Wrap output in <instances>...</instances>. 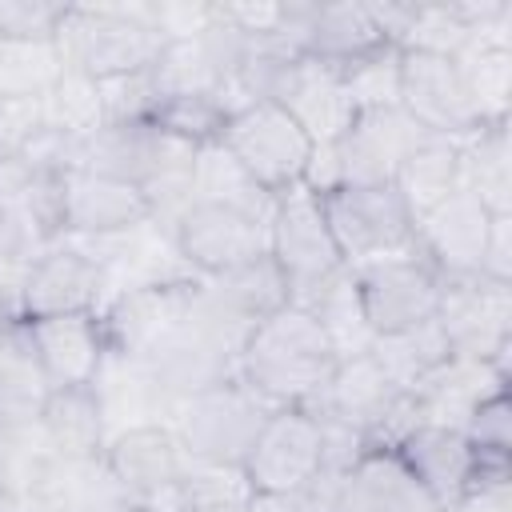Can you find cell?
Instances as JSON below:
<instances>
[{
	"mask_svg": "<svg viewBox=\"0 0 512 512\" xmlns=\"http://www.w3.org/2000/svg\"><path fill=\"white\" fill-rule=\"evenodd\" d=\"M180 260L196 276H220L256 256H268V224L220 204H188L172 228Z\"/></svg>",
	"mask_w": 512,
	"mask_h": 512,
	"instance_id": "cell-10",
	"label": "cell"
},
{
	"mask_svg": "<svg viewBox=\"0 0 512 512\" xmlns=\"http://www.w3.org/2000/svg\"><path fill=\"white\" fill-rule=\"evenodd\" d=\"M400 388L384 376V368L368 356H352V360H336L328 384L304 404V412H312L316 420H336L356 428L360 436L396 404Z\"/></svg>",
	"mask_w": 512,
	"mask_h": 512,
	"instance_id": "cell-22",
	"label": "cell"
},
{
	"mask_svg": "<svg viewBox=\"0 0 512 512\" xmlns=\"http://www.w3.org/2000/svg\"><path fill=\"white\" fill-rule=\"evenodd\" d=\"M132 512H172V496H164V500H144V504H136Z\"/></svg>",
	"mask_w": 512,
	"mask_h": 512,
	"instance_id": "cell-49",
	"label": "cell"
},
{
	"mask_svg": "<svg viewBox=\"0 0 512 512\" xmlns=\"http://www.w3.org/2000/svg\"><path fill=\"white\" fill-rule=\"evenodd\" d=\"M480 276L512 284V216H492V228L480 252Z\"/></svg>",
	"mask_w": 512,
	"mask_h": 512,
	"instance_id": "cell-47",
	"label": "cell"
},
{
	"mask_svg": "<svg viewBox=\"0 0 512 512\" xmlns=\"http://www.w3.org/2000/svg\"><path fill=\"white\" fill-rule=\"evenodd\" d=\"M52 460L56 456H52V448H48V440H44L36 420L0 432V484L8 492L28 496L40 484V476L48 472Z\"/></svg>",
	"mask_w": 512,
	"mask_h": 512,
	"instance_id": "cell-40",
	"label": "cell"
},
{
	"mask_svg": "<svg viewBox=\"0 0 512 512\" xmlns=\"http://www.w3.org/2000/svg\"><path fill=\"white\" fill-rule=\"evenodd\" d=\"M464 440L476 452H512V404H508V392H496L492 400H484L468 416Z\"/></svg>",
	"mask_w": 512,
	"mask_h": 512,
	"instance_id": "cell-44",
	"label": "cell"
},
{
	"mask_svg": "<svg viewBox=\"0 0 512 512\" xmlns=\"http://www.w3.org/2000/svg\"><path fill=\"white\" fill-rule=\"evenodd\" d=\"M228 108L220 104L216 92H180V96H160L156 112H152V124L188 144V148H200V144H212L224 136V124H228Z\"/></svg>",
	"mask_w": 512,
	"mask_h": 512,
	"instance_id": "cell-37",
	"label": "cell"
},
{
	"mask_svg": "<svg viewBox=\"0 0 512 512\" xmlns=\"http://www.w3.org/2000/svg\"><path fill=\"white\" fill-rule=\"evenodd\" d=\"M400 108L420 128L448 140H464L480 128V116L452 56L400 52Z\"/></svg>",
	"mask_w": 512,
	"mask_h": 512,
	"instance_id": "cell-11",
	"label": "cell"
},
{
	"mask_svg": "<svg viewBox=\"0 0 512 512\" xmlns=\"http://www.w3.org/2000/svg\"><path fill=\"white\" fill-rule=\"evenodd\" d=\"M44 124L48 128H60L68 136L88 140L96 128L108 124L104 100H100V84L64 68V76L56 80V88L44 96Z\"/></svg>",
	"mask_w": 512,
	"mask_h": 512,
	"instance_id": "cell-38",
	"label": "cell"
},
{
	"mask_svg": "<svg viewBox=\"0 0 512 512\" xmlns=\"http://www.w3.org/2000/svg\"><path fill=\"white\" fill-rule=\"evenodd\" d=\"M216 20V4H188V0H160L148 4V24L164 44L176 40H196L212 28Z\"/></svg>",
	"mask_w": 512,
	"mask_h": 512,
	"instance_id": "cell-42",
	"label": "cell"
},
{
	"mask_svg": "<svg viewBox=\"0 0 512 512\" xmlns=\"http://www.w3.org/2000/svg\"><path fill=\"white\" fill-rule=\"evenodd\" d=\"M268 256L280 264L292 304H304L332 272L344 268L336 240L328 232L320 196H312L300 184L276 196V208L268 220Z\"/></svg>",
	"mask_w": 512,
	"mask_h": 512,
	"instance_id": "cell-5",
	"label": "cell"
},
{
	"mask_svg": "<svg viewBox=\"0 0 512 512\" xmlns=\"http://www.w3.org/2000/svg\"><path fill=\"white\" fill-rule=\"evenodd\" d=\"M272 412L276 408L264 396H256L240 376H232L216 388H204V392L180 400L172 412V432L180 436L192 464L244 468V460Z\"/></svg>",
	"mask_w": 512,
	"mask_h": 512,
	"instance_id": "cell-3",
	"label": "cell"
},
{
	"mask_svg": "<svg viewBox=\"0 0 512 512\" xmlns=\"http://www.w3.org/2000/svg\"><path fill=\"white\" fill-rule=\"evenodd\" d=\"M196 292V276L188 280H160V284H136L124 288L116 296L104 300L100 328H104V344L116 356H132V360H148L184 320L188 304Z\"/></svg>",
	"mask_w": 512,
	"mask_h": 512,
	"instance_id": "cell-9",
	"label": "cell"
},
{
	"mask_svg": "<svg viewBox=\"0 0 512 512\" xmlns=\"http://www.w3.org/2000/svg\"><path fill=\"white\" fill-rule=\"evenodd\" d=\"M0 512H28V500L16 496V492H8V488L0 484Z\"/></svg>",
	"mask_w": 512,
	"mask_h": 512,
	"instance_id": "cell-48",
	"label": "cell"
},
{
	"mask_svg": "<svg viewBox=\"0 0 512 512\" xmlns=\"http://www.w3.org/2000/svg\"><path fill=\"white\" fill-rule=\"evenodd\" d=\"M352 272H356L364 316H368V324H372L376 336H388V332H404L412 324H424L440 308L444 280H440V272L416 248H404V252L380 256V260L356 264Z\"/></svg>",
	"mask_w": 512,
	"mask_h": 512,
	"instance_id": "cell-7",
	"label": "cell"
},
{
	"mask_svg": "<svg viewBox=\"0 0 512 512\" xmlns=\"http://www.w3.org/2000/svg\"><path fill=\"white\" fill-rule=\"evenodd\" d=\"M188 192H192V204H220V208H236L244 216H256V220H272V208H276V196L268 188H260L244 164L220 144H200L192 152V168H188Z\"/></svg>",
	"mask_w": 512,
	"mask_h": 512,
	"instance_id": "cell-27",
	"label": "cell"
},
{
	"mask_svg": "<svg viewBox=\"0 0 512 512\" xmlns=\"http://www.w3.org/2000/svg\"><path fill=\"white\" fill-rule=\"evenodd\" d=\"M252 492L244 468L192 464L172 492V512H248Z\"/></svg>",
	"mask_w": 512,
	"mask_h": 512,
	"instance_id": "cell-36",
	"label": "cell"
},
{
	"mask_svg": "<svg viewBox=\"0 0 512 512\" xmlns=\"http://www.w3.org/2000/svg\"><path fill=\"white\" fill-rule=\"evenodd\" d=\"M456 68L464 76V88L472 96V108L480 124H508L512 108V48L468 40L456 56Z\"/></svg>",
	"mask_w": 512,
	"mask_h": 512,
	"instance_id": "cell-34",
	"label": "cell"
},
{
	"mask_svg": "<svg viewBox=\"0 0 512 512\" xmlns=\"http://www.w3.org/2000/svg\"><path fill=\"white\" fill-rule=\"evenodd\" d=\"M376 48H384V36L376 32L364 4H312L304 28V56L344 68Z\"/></svg>",
	"mask_w": 512,
	"mask_h": 512,
	"instance_id": "cell-31",
	"label": "cell"
},
{
	"mask_svg": "<svg viewBox=\"0 0 512 512\" xmlns=\"http://www.w3.org/2000/svg\"><path fill=\"white\" fill-rule=\"evenodd\" d=\"M460 144V188L492 216H512V140L508 124H480Z\"/></svg>",
	"mask_w": 512,
	"mask_h": 512,
	"instance_id": "cell-29",
	"label": "cell"
},
{
	"mask_svg": "<svg viewBox=\"0 0 512 512\" xmlns=\"http://www.w3.org/2000/svg\"><path fill=\"white\" fill-rule=\"evenodd\" d=\"M28 344L40 360V372L48 388H76L92 384L96 368L108 356L104 328L96 312H72V316H40L24 320Z\"/></svg>",
	"mask_w": 512,
	"mask_h": 512,
	"instance_id": "cell-18",
	"label": "cell"
},
{
	"mask_svg": "<svg viewBox=\"0 0 512 512\" xmlns=\"http://www.w3.org/2000/svg\"><path fill=\"white\" fill-rule=\"evenodd\" d=\"M104 300H108L104 268L92 256H84L80 248H72L68 240H56L24 268V284H20L24 320L100 312Z\"/></svg>",
	"mask_w": 512,
	"mask_h": 512,
	"instance_id": "cell-12",
	"label": "cell"
},
{
	"mask_svg": "<svg viewBox=\"0 0 512 512\" xmlns=\"http://www.w3.org/2000/svg\"><path fill=\"white\" fill-rule=\"evenodd\" d=\"M392 188L400 192L412 220H420L424 212H432L436 204H444L460 188V144L448 140V136L420 140L400 160V168L392 176Z\"/></svg>",
	"mask_w": 512,
	"mask_h": 512,
	"instance_id": "cell-32",
	"label": "cell"
},
{
	"mask_svg": "<svg viewBox=\"0 0 512 512\" xmlns=\"http://www.w3.org/2000/svg\"><path fill=\"white\" fill-rule=\"evenodd\" d=\"M452 356V344L440 328V320H424V324H412L404 332H388V336H376L372 344V360L384 368V376L400 388V392H412L432 368H440L444 360Z\"/></svg>",
	"mask_w": 512,
	"mask_h": 512,
	"instance_id": "cell-33",
	"label": "cell"
},
{
	"mask_svg": "<svg viewBox=\"0 0 512 512\" xmlns=\"http://www.w3.org/2000/svg\"><path fill=\"white\" fill-rule=\"evenodd\" d=\"M28 512H132V496L100 460H52L24 496Z\"/></svg>",
	"mask_w": 512,
	"mask_h": 512,
	"instance_id": "cell-23",
	"label": "cell"
},
{
	"mask_svg": "<svg viewBox=\"0 0 512 512\" xmlns=\"http://www.w3.org/2000/svg\"><path fill=\"white\" fill-rule=\"evenodd\" d=\"M44 128V100H0V156H16Z\"/></svg>",
	"mask_w": 512,
	"mask_h": 512,
	"instance_id": "cell-45",
	"label": "cell"
},
{
	"mask_svg": "<svg viewBox=\"0 0 512 512\" xmlns=\"http://www.w3.org/2000/svg\"><path fill=\"white\" fill-rule=\"evenodd\" d=\"M52 40L64 68L88 80L140 72L164 48L148 24V4H64Z\"/></svg>",
	"mask_w": 512,
	"mask_h": 512,
	"instance_id": "cell-2",
	"label": "cell"
},
{
	"mask_svg": "<svg viewBox=\"0 0 512 512\" xmlns=\"http://www.w3.org/2000/svg\"><path fill=\"white\" fill-rule=\"evenodd\" d=\"M436 132L420 128L400 104L356 112L352 128L336 140L340 164H344V188L352 184H392L400 160Z\"/></svg>",
	"mask_w": 512,
	"mask_h": 512,
	"instance_id": "cell-15",
	"label": "cell"
},
{
	"mask_svg": "<svg viewBox=\"0 0 512 512\" xmlns=\"http://www.w3.org/2000/svg\"><path fill=\"white\" fill-rule=\"evenodd\" d=\"M436 512H448V508H436Z\"/></svg>",
	"mask_w": 512,
	"mask_h": 512,
	"instance_id": "cell-50",
	"label": "cell"
},
{
	"mask_svg": "<svg viewBox=\"0 0 512 512\" xmlns=\"http://www.w3.org/2000/svg\"><path fill=\"white\" fill-rule=\"evenodd\" d=\"M300 308H308L320 324V332L328 336L336 360H352V356H368L376 344V332L364 316L360 304V288H356V272L352 264H344L340 272H332Z\"/></svg>",
	"mask_w": 512,
	"mask_h": 512,
	"instance_id": "cell-30",
	"label": "cell"
},
{
	"mask_svg": "<svg viewBox=\"0 0 512 512\" xmlns=\"http://www.w3.org/2000/svg\"><path fill=\"white\" fill-rule=\"evenodd\" d=\"M148 220L152 208L136 184L84 168L64 176V236H120Z\"/></svg>",
	"mask_w": 512,
	"mask_h": 512,
	"instance_id": "cell-20",
	"label": "cell"
},
{
	"mask_svg": "<svg viewBox=\"0 0 512 512\" xmlns=\"http://www.w3.org/2000/svg\"><path fill=\"white\" fill-rule=\"evenodd\" d=\"M44 248H52V244H44L20 216H12V212H0V268H12V264H28V260H36Z\"/></svg>",
	"mask_w": 512,
	"mask_h": 512,
	"instance_id": "cell-46",
	"label": "cell"
},
{
	"mask_svg": "<svg viewBox=\"0 0 512 512\" xmlns=\"http://www.w3.org/2000/svg\"><path fill=\"white\" fill-rule=\"evenodd\" d=\"M336 352L316 316L300 304H284L260 320L236 360V376L272 408H304L332 376Z\"/></svg>",
	"mask_w": 512,
	"mask_h": 512,
	"instance_id": "cell-1",
	"label": "cell"
},
{
	"mask_svg": "<svg viewBox=\"0 0 512 512\" xmlns=\"http://www.w3.org/2000/svg\"><path fill=\"white\" fill-rule=\"evenodd\" d=\"M100 84V100H104V116L108 120H152L156 104H160V84L152 76V64L128 76H112V80H96Z\"/></svg>",
	"mask_w": 512,
	"mask_h": 512,
	"instance_id": "cell-41",
	"label": "cell"
},
{
	"mask_svg": "<svg viewBox=\"0 0 512 512\" xmlns=\"http://www.w3.org/2000/svg\"><path fill=\"white\" fill-rule=\"evenodd\" d=\"M220 144L244 164V172L268 188L272 196L288 192L300 184L304 164L312 156V140L308 132L272 100H256L248 108H240L228 124Z\"/></svg>",
	"mask_w": 512,
	"mask_h": 512,
	"instance_id": "cell-6",
	"label": "cell"
},
{
	"mask_svg": "<svg viewBox=\"0 0 512 512\" xmlns=\"http://www.w3.org/2000/svg\"><path fill=\"white\" fill-rule=\"evenodd\" d=\"M204 292L240 324L256 328L260 320H268L272 312H280L284 304H292L288 280L280 272V264L272 256H256L240 268H228L220 276H200Z\"/></svg>",
	"mask_w": 512,
	"mask_h": 512,
	"instance_id": "cell-28",
	"label": "cell"
},
{
	"mask_svg": "<svg viewBox=\"0 0 512 512\" xmlns=\"http://www.w3.org/2000/svg\"><path fill=\"white\" fill-rule=\"evenodd\" d=\"M436 320L452 344V356L492 360L508 368L512 352V284L488 276H456L440 288Z\"/></svg>",
	"mask_w": 512,
	"mask_h": 512,
	"instance_id": "cell-8",
	"label": "cell"
},
{
	"mask_svg": "<svg viewBox=\"0 0 512 512\" xmlns=\"http://www.w3.org/2000/svg\"><path fill=\"white\" fill-rule=\"evenodd\" d=\"M104 464L120 480V488L132 496V504H144V500L172 496L176 484L188 476L192 456L184 452L172 424H144L112 436L104 448Z\"/></svg>",
	"mask_w": 512,
	"mask_h": 512,
	"instance_id": "cell-14",
	"label": "cell"
},
{
	"mask_svg": "<svg viewBox=\"0 0 512 512\" xmlns=\"http://www.w3.org/2000/svg\"><path fill=\"white\" fill-rule=\"evenodd\" d=\"M496 392H508V368H500L492 360L448 356L440 368H432L412 388V400H416L420 424H440V428L464 432L468 416Z\"/></svg>",
	"mask_w": 512,
	"mask_h": 512,
	"instance_id": "cell-19",
	"label": "cell"
},
{
	"mask_svg": "<svg viewBox=\"0 0 512 512\" xmlns=\"http://www.w3.org/2000/svg\"><path fill=\"white\" fill-rule=\"evenodd\" d=\"M88 388H92V396H96V404H100L108 440L120 436V432H128V428L172 424L176 400L156 384V376L148 372L144 360L108 352Z\"/></svg>",
	"mask_w": 512,
	"mask_h": 512,
	"instance_id": "cell-21",
	"label": "cell"
},
{
	"mask_svg": "<svg viewBox=\"0 0 512 512\" xmlns=\"http://www.w3.org/2000/svg\"><path fill=\"white\" fill-rule=\"evenodd\" d=\"M340 72V84L352 100L356 112H372V108H388V104H400V48L384 44L344 68Z\"/></svg>",
	"mask_w": 512,
	"mask_h": 512,
	"instance_id": "cell-39",
	"label": "cell"
},
{
	"mask_svg": "<svg viewBox=\"0 0 512 512\" xmlns=\"http://www.w3.org/2000/svg\"><path fill=\"white\" fill-rule=\"evenodd\" d=\"M328 232L344 264H368L412 248L416 220L392 184H352L320 196Z\"/></svg>",
	"mask_w": 512,
	"mask_h": 512,
	"instance_id": "cell-4",
	"label": "cell"
},
{
	"mask_svg": "<svg viewBox=\"0 0 512 512\" xmlns=\"http://www.w3.org/2000/svg\"><path fill=\"white\" fill-rule=\"evenodd\" d=\"M36 424L56 460H100L108 448V428L88 384L48 388Z\"/></svg>",
	"mask_w": 512,
	"mask_h": 512,
	"instance_id": "cell-26",
	"label": "cell"
},
{
	"mask_svg": "<svg viewBox=\"0 0 512 512\" xmlns=\"http://www.w3.org/2000/svg\"><path fill=\"white\" fill-rule=\"evenodd\" d=\"M60 12L48 0H0V40H52Z\"/></svg>",
	"mask_w": 512,
	"mask_h": 512,
	"instance_id": "cell-43",
	"label": "cell"
},
{
	"mask_svg": "<svg viewBox=\"0 0 512 512\" xmlns=\"http://www.w3.org/2000/svg\"><path fill=\"white\" fill-rule=\"evenodd\" d=\"M320 472V420L304 408H276L248 460L244 476L256 492H292Z\"/></svg>",
	"mask_w": 512,
	"mask_h": 512,
	"instance_id": "cell-13",
	"label": "cell"
},
{
	"mask_svg": "<svg viewBox=\"0 0 512 512\" xmlns=\"http://www.w3.org/2000/svg\"><path fill=\"white\" fill-rule=\"evenodd\" d=\"M488 228H492V212L472 192L456 188L444 204H436L416 220L412 248L440 272V280L476 276Z\"/></svg>",
	"mask_w": 512,
	"mask_h": 512,
	"instance_id": "cell-16",
	"label": "cell"
},
{
	"mask_svg": "<svg viewBox=\"0 0 512 512\" xmlns=\"http://www.w3.org/2000/svg\"><path fill=\"white\" fill-rule=\"evenodd\" d=\"M344 512H436L440 504L396 452H364L344 476Z\"/></svg>",
	"mask_w": 512,
	"mask_h": 512,
	"instance_id": "cell-25",
	"label": "cell"
},
{
	"mask_svg": "<svg viewBox=\"0 0 512 512\" xmlns=\"http://www.w3.org/2000/svg\"><path fill=\"white\" fill-rule=\"evenodd\" d=\"M272 104H280L308 132L312 144L340 140L356 120V108L340 84V72L312 56H296L284 68V76L272 92Z\"/></svg>",
	"mask_w": 512,
	"mask_h": 512,
	"instance_id": "cell-17",
	"label": "cell"
},
{
	"mask_svg": "<svg viewBox=\"0 0 512 512\" xmlns=\"http://www.w3.org/2000/svg\"><path fill=\"white\" fill-rule=\"evenodd\" d=\"M60 76L56 40H0V100H44Z\"/></svg>",
	"mask_w": 512,
	"mask_h": 512,
	"instance_id": "cell-35",
	"label": "cell"
},
{
	"mask_svg": "<svg viewBox=\"0 0 512 512\" xmlns=\"http://www.w3.org/2000/svg\"><path fill=\"white\" fill-rule=\"evenodd\" d=\"M396 456L428 488V496L440 508L460 500V492L468 484V468H472V444L464 440V432L440 428V424H416L396 444Z\"/></svg>",
	"mask_w": 512,
	"mask_h": 512,
	"instance_id": "cell-24",
	"label": "cell"
}]
</instances>
